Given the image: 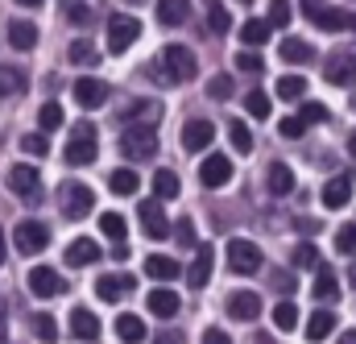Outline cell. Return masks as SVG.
I'll return each mask as SVG.
<instances>
[{"instance_id":"1","label":"cell","mask_w":356,"mask_h":344,"mask_svg":"<svg viewBox=\"0 0 356 344\" xmlns=\"http://www.w3.org/2000/svg\"><path fill=\"white\" fill-rule=\"evenodd\" d=\"M120 154H124L129 162L154 158V154H158V125H154V120H133V125H124V133H120Z\"/></svg>"},{"instance_id":"2","label":"cell","mask_w":356,"mask_h":344,"mask_svg":"<svg viewBox=\"0 0 356 344\" xmlns=\"http://www.w3.org/2000/svg\"><path fill=\"white\" fill-rule=\"evenodd\" d=\"M158 58H162V63H158V75L170 79V84H186V79L195 75V54H191L186 46H178V42L175 46H166Z\"/></svg>"},{"instance_id":"3","label":"cell","mask_w":356,"mask_h":344,"mask_svg":"<svg viewBox=\"0 0 356 344\" xmlns=\"http://www.w3.org/2000/svg\"><path fill=\"white\" fill-rule=\"evenodd\" d=\"M58 208H63L67 220H83L95 208V191H91L88 182H63L58 187Z\"/></svg>"},{"instance_id":"4","label":"cell","mask_w":356,"mask_h":344,"mask_svg":"<svg viewBox=\"0 0 356 344\" xmlns=\"http://www.w3.org/2000/svg\"><path fill=\"white\" fill-rule=\"evenodd\" d=\"M95 125H75L71 129V141H67V162L71 166H91L95 162Z\"/></svg>"},{"instance_id":"5","label":"cell","mask_w":356,"mask_h":344,"mask_svg":"<svg viewBox=\"0 0 356 344\" xmlns=\"http://www.w3.org/2000/svg\"><path fill=\"white\" fill-rule=\"evenodd\" d=\"M4 182H8V191H13L17 199L42 203V174L33 171V166H13V171L4 174Z\"/></svg>"},{"instance_id":"6","label":"cell","mask_w":356,"mask_h":344,"mask_svg":"<svg viewBox=\"0 0 356 344\" xmlns=\"http://www.w3.org/2000/svg\"><path fill=\"white\" fill-rule=\"evenodd\" d=\"M137 38H141V21H137V17L116 13V17L108 21V50H112V54H124Z\"/></svg>"},{"instance_id":"7","label":"cell","mask_w":356,"mask_h":344,"mask_svg":"<svg viewBox=\"0 0 356 344\" xmlns=\"http://www.w3.org/2000/svg\"><path fill=\"white\" fill-rule=\"evenodd\" d=\"M13 245L29 258V253H42L46 245H50V228L42 224V220H21L17 228H13Z\"/></svg>"},{"instance_id":"8","label":"cell","mask_w":356,"mask_h":344,"mask_svg":"<svg viewBox=\"0 0 356 344\" xmlns=\"http://www.w3.org/2000/svg\"><path fill=\"white\" fill-rule=\"evenodd\" d=\"M137 220H141V233H145L149 241H162V237L170 233V220H166L162 199H145V203L137 208Z\"/></svg>"},{"instance_id":"9","label":"cell","mask_w":356,"mask_h":344,"mask_svg":"<svg viewBox=\"0 0 356 344\" xmlns=\"http://www.w3.org/2000/svg\"><path fill=\"white\" fill-rule=\"evenodd\" d=\"M302 8H307V17H311L319 29H356V17L344 13V8H323L319 0H307Z\"/></svg>"},{"instance_id":"10","label":"cell","mask_w":356,"mask_h":344,"mask_svg":"<svg viewBox=\"0 0 356 344\" xmlns=\"http://www.w3.org/2000/svg\"><path fill=\"white\" fill-rule=\"evenodd\" d=\"M228 269L236 274H257L261 269V249L253 241H228Z\"/></svg>"},{"instance_id":"11","label":"cell","mask_w":356,"mask_h":344,"mask_svg":"<svg viewBox=\"0 0 356 344\" xmlns=\"http://www.w3.org/2000/svg\"><path fill=\"white\" fill-rule=\"evenodd\" d=\"M216 141V125L207 120V116H191L186 125H182V150H207Z\"/></svg>"},{"instance_id":"12","label":"cell","mask_w":356,"mask_h":344,"mask_svg":"<svg viewBox=\"0 0 356 344\" xmlns=\"http://www.w3.org/2000/svg\"><path fill=\"white\" fill-rule=\"evenodd\" d=\"M29 290H33L38 299H54V295H63L67 286H63L58 269H50V265H33V269H29Z\"/></svg>"},{"instance_id":"13","label":"cell","mask_w":356,"mask_h":344,"mask_svg":"<svg viewBox=\"0 0 356 344\" xmlns=\"http://www.w3.org/2000/svg\"><path fill=\"white\" fill-rule=\"evenodd\" d=\"M323 79L336 84V87L356 84V54H332V58L323 63Z\"/></svg>"},{"instance_id":"14","label":"cell","mask_w":356,"mask_h":344,"mask_svg":"<svg viewBox=\"0 0 356 344\" xmlns=\"http://www.w3.org/2000/svg\"><path fill=\"white\" fill-rule=\"evenodd\" d=\"M211 261H216V249H211V245H199V249H195V261H191V269H186L191 290H203V286L211 282Z\"/></svg>"},{"instance_id":"15","label":"cell","mask_w":356,"mask_h":344,"mask_svg":"<svg viewBox=\"0 0 356 344\" xmlns=\"http://www.w3.org/2000/svg\"><path fill=\"white\" fill-rule=\"evenodd\" d=\"M133 286H137V282H133V274H104V278L95 282V295H99L104 303H120Z\"/></svg>"},{"instance_id":"16","label":"cell","mask_w":356,"mask_h":344,"mask_svg":"<svg viewBox=\"0 0 356 344\" xmlns=\"http://www.w3.org/2000/svg\"><path fill=\"white\" fill-rule=\"evenodd\" d=\"M228 315L232 320H257L261 315V295L257 290H232L228 295Z\"/></svg>"},{"instance_id":"17","label":"cell","mask_w":356,"mask_h":344,"mask_svg":"<svg viewBox=\"0 0 356 344\" xmlns=\"http://www.w3.org/2000/svg\"><path fill=\"white\" fill-rule=\"evenodd\" d=\"M199 182H203V187H224V182H232V162H228L224 154L203 158V166H199Z\"/></svg>"},{"instance_id":"18","label":"cell","mask_w":356,"mask_h":344,"mask_svg":"<svg viewBox=\"0 0 356 344\" xmlns=\"http://www.w3.org/2000/svg\"><path fill=\"white\" fill-rule=\"evenodd\" d=\"M75 104L79 108H99V104H108V84L104 79H79L75 84Z\"/></svg>"},{"instance_id":"19","label":"cell","mask_w":356,"mask_h":344,"mask_svg":"<svg viewBox=\"0 0 356 344\" xmlns=\"http://www.w3.org/2000/svg\"><path fill=\"white\" fill-rule=\"evenodd\" d=\"M277 54H282L290 67H307V63L315 58L311 42H302V38H282V42H277Z\"/></svg>"},{"instance_id":"20","label":"cell","mask_w":356,"mask_h":344,"mask_svg":"<svg viewBox=\"0 0 356 344\" xmlns=\"http://www.w3.org/2000/svg\"><path fill=\"white\" fill-rule=\"evenodd\" d=\"M348 199H353V178H344V174H336L327 187H323V208H332V212H340V208H348Z\"/></svg>"},{"instance_id":"21","label":"cell","mask_w":356,"mask_h":344,"mask_svg":"<svg viewBox=\"0 0 356 344\" xmlns=\"http://www.w3.org/2000/svg\"><path fill=\"white\" fill-rule=\"evenodd\" d=\"M266 187H269V195H290V191H294V171H290L286 162H269Z\"/></svg>"},{"instance_id":"22","label":"cell","mask_w":356,"mask_h":344,"mask_svg":"<svg viewBox=\"0 0 356 344\" xmlns=\"http://www.w3.org/2000/svg\"><path fill=\"white\" fill-rule=\"evenodd\" d=\"M319 303H336L340 299V278H336V269H327V265H319V274H315V290H311Z\"/></svg>"},{"instance_id":"23","label":"cell","mask_w":356,"mask_h":344,"mask_svg":"<svg viewBox=\"0 0 356 344\" xmlns=\"http://www.w3.org/2000/svg\"><path fill=\"white\" fill-rule=\"evenodd\" d=\"M145 274L154 278V282H175L178 274H182V265L175 258H162V253H154V258H145Z\"/></svg>"},{"instance_id":"24","label":"cell","mask_w":356,"mask_h":344,"mask_svg":"<svg viewBox=\"0 0 356 344\" xmlns=\"http://www.w3.org/2000/svg\"><path fill=\"white\" fill-rule=\"evenodd\" d=\"M269 33H273V29H269V21H261V17H249V21L241 25V42H245L249 50L266 46V42H269Z\"/></svg>"},{"instance_id":"25","label":"cell","mask_w":356,"mask_h":344,"mask_svg":"<svg viewBox=\"0 0 356 344\" xmlns=\"http://www.w3.org/2000/svg\"><path fill=\"white\" fill-rule=\"evenodd\" d=\"M186 13H191V0H158V21L166 25V29H175L186 21Z\"/></svg>"},{"instance_id":"26","label":"cell","mask_w":356,"mask_h":344,"mask_svg":"<svg viewBox=\"0 0 356 344\" xmlns=\"http://www.w3.org/2000/svg\"><path fill=\"white\" fill-rule=\"evenodd\" d=\"M71 332H75L79 341H95V336H99V320L91 315L88 307H75V311H71Z\"/></svg>"},{"instance_id":"27","label":"cell","mask_w":356,"mask_h":344,"mask_svg":"<svg viewBox=\"0 0 356 344\" xmlns=\"http://www.w3.org/2000/svg\"><path fill=\"white\" fill-rule=\"evenodd\" d=\"M149 311H154V315H162V320L178 315V295H175V290H166V286L149 290Z\"/></svg>"},{"instance_id":"28","label":"cell","mask_w":356,"mask_h":344,"mask_svg":"<svg viewBox=\"0 0 356 344\" xmlns=\"http://www.w3.org/2000/svg\"><path fill=\"white\" fill-rule=\"evenodd\" d=\"M8 42H13L17 50H33V46H38V25H33V21H13V25H8Z\"/></svg>"},{"instance_id":"29","label":"cell","mask_w":356,"mask_h":344,"mask_svg":"<svg viewBox=\"0 0 356 344\" xmlns=\"http://www.w3.org/2000/svg\"><path fill=\"white\" fill-rule=\"evenodd\" d=\"M332 332H336V315H332V311H315V315L307 320V341L319 344V341H327Z\"/></svg>"},{"instance_id":"30","label":"cell","mask_w":356,"mask_h":344,"mask_svg":"<svg viewBox=\"0 0 356 344\" xmlns=\"http://www.w3.org/2000/svg\"><path fill=\"white\" fill-rule=\"evenodd\" d=\"M99 233H104L108 241L124 245V237H129V224H124V216H120V212H104V216H99Z\"/></svg>"},{"instance_id":"31","label":"cell","mask_w":356,"mask_h":344,"mask_svg":"<svg viewBox=\"0 0 356 344\" xmlns=\"http://www.w3.org/2000/svg\"><path fill=\"white\" fill-rule=\"evenodd\" d=\"M95 258H99V249H95L91 237H79V241L67 245V261H71V265H91Z\"/></svg>"},{"instance_id":"32","label":"cell","mask_w":356,"mask_h":344,"mask_svg":"<svg viewBox=\"0 0 356 344\" xmlns=\"http://www.w3.org/2000/svg\"><path fill=\"white\" fill-rule=\"evenodd\" d=\"M116 336L124 344H141L145 341V324H141V315H120L116 320Z\"/></svg>"},{"instance_id":"33","label":"cell","mask_w":356,"mask_h":344,"mask_svg":"<svg viewBox=\"0 0 356 344\" xmlns=\"http://www.w3.org/2000/svg\"><path fill=\"white\" fill-rule=\"evenodd\" d=\"M108 187H112L116 195H133V191L141 187V178H137V171L120 166V171H112V174H108Z\"/></svg>"},{"instance_id":"34","label":"cell","mask_w":356,"mask_h":344,"mask_svg":"<svg viewBox=\"0 0 356 344\" xmlns=\"http://www.w3.org/2000/svg\"><path fill=\"white\" fill-rule=\"evenodd\" d=\"M228 25H232V21H228V8H224L220 0H207V29L220 38V33H228Z\"/></svg>"},{"instance_id":"35","label":"cell","mask_w":356,"mask_h":344,"mask_svg":"<svg viewBox=\"0 0 356 344\" xmlns=\"http://www.w3.org/2000/svg\"><path fill=\"white\" fill-rule=\"evenodd\" d=\"M277 95L290 100V104L302 100V95H307V79H302V75H282V79H277Z\"/></svg>"},{"instance_id":"36","label":"cell","mask_w":356,"mask_h":344,"mask_svg":"<svg viewBox=\"0 0 356 344\" xmlns=\"http://www.w3.org/2000/svg\"><path fill=\"white\" fill-rule=\"evenodd\" d=\"M29 324H33V336H38L42 344H54V341H58V320H54V315H33Z\"/></svg>"},{"instance_id":"37","label":"cell","mask_w":356,"mask_h":344,"mask_svg":"<svg viewBox=\"0 0 356 344\" xmlns=\"http://www.w3.org/2000/svg\"><path fill=\"white\" fill-rule=\"evenodd\" d=\"M154 191H158L154 199H162V203H166V199H175V195H178V174L175 171H158V174H154Z\"/></svg>"},{"instance_id":"38","label":"cell","mask_w":356,"mask_h":344,"mask_svg":"<svg viewBox=\"0 0 356 344\" xmlns=\"http://www.w3.org/2000/svg\"><path fill=\"white\" fill-rule=\"evenodd\" d=\"M245 112L257 116V120H266L269 112H273V100H269L266 91H249V95H245Z\"/></svg>"},{"instance_id":"39","label":"cell","mask_w":356,"mask_h":344,"mask_svg":"<svg viewBox=\"0 0 356 344\" xmlns=\"http://www.w3.org/2000/svg\"><path fill=\"white\" fill-rule=\"evenodd\" d=\"M228 137H232V150H236V154H249V150H253V133H249V125L228 120Z\"/></svg>"},{"instance_id":"40","label":"cell","mask_w":356,"mask_h":344,"mask_svg":"<svg viewBox=\"0 0 356 344\" xmlns=\"http://www.w3.org/2000/svg\"><path fill=\"white\" fill-rule=\"evenodd\" d=\"M38 125H42V133H54V129H63V108L50 100V104H42V112H38Z\"/></svg>"},{"instance_id":"41","label":"cell","mask_w":356,"mask_h":344,"mask_svg":"<svg viewBox=\"0 0 356 344\" xmlns=\"http://www.w3.org/2000/svg\"><path fill=\"white\" fill-rule=\"evenodd\" d=\"M67 58H71L75 67H91V63H95V46H91L88 38H79V42H71V50H67Z\"/></svg>"},{"instance_id":"42","label":"cell","mask_w":356,"mask_h":344,"mask_svg":"<svg viewBox=\"0 0 356 344\" xmlns=\"http://www.w3.org/2000/svg\"><path fill=\"white\" fill-rule=\"evenodd\" d=\"M17 91H25V75L0 67V100H8V95H17Z\"/></svg>"},{"instance_id":"43","label":"cell","mask_w":356,"mask_h":344,"mask_svg":"<svg viewBox=\"0 0 356 344\" xmlns=\"http://www.w3.org/2000/svg\"><path fill=\"white\" fill-rule=\"evenodd\" d=\"M273 324H277L282 332H294V324H298V307H294V303H277V307H273Z\"/></svg>"},{"instance_id":"44","label":"cell","mask_w":356,"mask_h":344,"mask_svg":"<svg viewBox=\"0 0 356 344\" xmlns=\"http://www.w3.org/2000/svg\"><path fill=\"white\" fill-rule=\"evenodd\" d=\"M294 269H319V249H315L311 241H302V245L294 249Z\"/></svg>"},{"instance_id":"45","label":"cell","mask_w":356,"mask_h":344,"mask_svg":"<svg viewBox=\"0 0 356 344\" xmlns=\"http://www.w3.org/2000/svg\"><path fill=\"white\" fill-rule=\"evenodd\" d=\"M63 13H67V21H71V25H88V21H91V4H88V0H67V4H63Z\"/></svg>"},{"instance_id":"46","label":"cell","mask_w":356,"mask_h":344,"mask_svg":"<svg viewBox=\"0 0 356 344\" xmlns=\"http://www.w3.org/2000/svg\"><path fill=\"white\" fill-rule=\"evenodd\" d=\"M21 150L42 158V154H50V141H46V133H25V137H21Z\"/></svg>"},{"instance_id":"47","label":"cell","mask_w":356,"mask_h":344,"mask_svg":"<svg viewBox=\"0 0 356 344\" xmlns=\"http://www.w3.org/2000/svg\"><path fill=\"white\" fill-rule=\"evenodd\" d=\"M336 249L348 253V258H356V224H344V228L336 233Z\"/></svg>"},{"instance_id":"48","label":"cell","mask_w":356,"mask_h":344,"mask_svg":"<svg viewBox=\"0 0 356 344\" xmlns=\"http://www.w3.org/2000/svg\"><path fill=\"white\" fill-rule=\"evenodd\" d=\"M298 120H302V125H315V120H327V104H315V100H311V104H302V112H298Z\"/></svg>"},{"instance_id":"49","label":"cell","mask_w":356,"mask_h":344,"mask_svg":"<svg viewBox=\"0 0 356 344\" xmlns=\"http://www.w3.org/2000/svg\"><path fill=\"white\" fill-rule=\"evenodd\" d=\"M277 133H282V137H286V141H294V137H302V133H307V125H302V120H298V116H286V120H282V125H277Z\"/></svg>"},{"instance_id":"50","label":"cell","mask_w":356,"mask_h":344,"mask_svg":"<svg viewBox=\"0 0 356 344\" xmlns=\"http://www.w3.org/2000/svg\"><path fill=\"white\" fill-rule=\"evenodd\" d=\"M273 25H290V4H286V0H273V4H269V29H273Z\"/></svg>"},{"instance_id":"51","label":"cell","mask_w":356,"mask_h":344,"mask_svg":"<svg viewBox=\"0 0 356 344\" xmlns=\"http://www.w3.org/2000/svg\"><path fill=\"white\" fill-rule=\"evenodd\" d=\"M228 91H232V79H228V75H216V79L207 84V95H211V100H228Z\"/></svg>"},{"instance_id":"52","label":"cell","mask_w":356,"mask_h":344,"mask_svg":"<svg viewBox=\"0 0 356 344\" xmlns=\"http://www.w3.org/2000/svg\"><path fill=\"white\" fill-rule=\"evenodd\" d=\"M175 237H178V245H182V249H191V245H195V220H178Z\"/></svg>"},{"instance_id":"53","label":"cell","mask_w":356,"mask_h":344,"mask_svg":"<svg viewBox=\"0 0 356 344\" xmlns=\"http://www.w3.org/2000/svg\"><path fill=\"white\" fill-rule=\"evenodd\" d=\"M236 67H241V71H249V75H257V71H261V54H253V50H245V54L236 58Z\"/></svg>"},{"instance_id":"54","label":"cell","mask_w":356,"mask_h":344,"mask_svg":"<svg viewBox=\"0 0 356 344\" xmlns=\"http://www.w3.org/2000/svg\"><path fill=\"white\" fill-rule=\"evenodd\" d=\"M154 344H186V336H182L178 328H166V332H158V341Z\"/></svg>"},{"instance_id":"55","label":"cell","mask_w":356,"mask_h":344,"mask_svg":"<svg viewBox=\"0 0 356 344\" xmlns=\"http://www.w3.org/2000/svg\"><path fill=\"white\" fill-rule=\"evenodd\" d=\"M203 344H232V336L220 332V328H207V332H203Z\"/></svg>"},{"instance_id":"56","label":"cell","mask_w":356,"mask_h":344,"mask_svg":"<svg viewBox=\"0 0 356 344\" xmlns=\"http://www.w3.org/2000/svg\"><path fill=\"white\" fill-rule=\"evenodd\" d=\"M340 344H356V332H344V336H340Z\"/></svg>"},{"instance_id":"57","label":"cell","mask_w":356,"mask_h":344,"mask_svg":"<svg viewBox=\"0 0 356 344\" xmlns=\"http://www.w3.org/2000/svg\"><path fill=\"white\" fill-rule=\"evenodd\" d=\"M348 154H353V162H356V133L348 137Z\"/></svg>"},{"instance_id":"58","label":"cell","mask_w":356,"mask_h":344,"mask_svg":"<svg viewBox=\"0 0 356 344\" xmlns=\"http://www.w3.org/2000/svg\"><path fill=\"white\" fill-rule=\"evenodd\" d=\"M17 4H25V8H38V4H42V0H17Z\"/></svg>"},{"instance_id":"59","label":"cell","mask_w":356,"mask_h":344,"mask_svg":"<svg viewBox=\"0 0 356 344\" xmlns=\"http://www.w3.org/2000/svg\"><path fill=\"white\" fill-rule=\"evenodd\" d=\"M0 265H4V233H0Z\"/></svg>"},{"instance_id":"60","label":"cell","mask_w":356,"mask_h":344,"mask_svg":"<svg viewBox=\"0 0 356 344\" xmlns=\"http://www.w3.org/2000/svg\"><path fill=\"white\" fill-rule=\"evenodd\" d=\"M348 282H353V286H356V265H353V269H348Z\"/></svg>"},{"instance_id":"61","label":"cell","mask_w":356,"mask_h":344,"mask_svg":"<svg viewBox=\"0 0 356 344\" xmlns=\"http://www.w3.org/2000/svg\"><path fill=\"white\" fill-rule=\"evenodd\" d=\"M0 328H4V299H0Z\"/></svg>"},{"instance_id":"62","label":"cell","mask_w":356,"mask_h":344,"mask_svg":"<svg viewBox=\"0 0 356 344\" xmlns=\"http://www.w3.org/2000/svg\"><path fill=\"white\" fill-rule=\"evenodd\" d=\"M241 4H253V0H241Z\"/></svg>"},{"instance_id":"63","label":"cell","mask_w":356,"mask_h":344,"mask_svg":"<svg viewBox=\"0 0 356 344\" xmlns=\"http://www.w3.org/2000/svg\"><path fill=\"white\" fill-rule=\"evenodd\" d=\"M133 4H141V0H133Z\"/></svg>"}]
</instances>
